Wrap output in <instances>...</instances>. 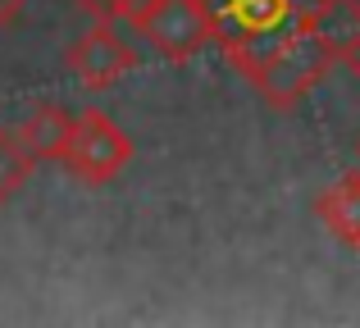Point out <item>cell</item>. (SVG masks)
Wrapping results in <instances>:
<instances>
[{"label": "cell", "mask_w": 360, "mask_h": 328, "mask_svg": "<svg viewBox=\"0 0 360 328\" xmlns=\"http://www.w3.org/2000/svg\"><path fill=\"white\" fill-rule=\"evenodd\" d=\"M333 64H342V41L328 37L324 23H306V27H292V32L246 73V82H251V91L269 110H292L333 73Z\"/></svg>", "instance_id": "cell-1"}, {"label": "cell", "mask_w": 360, "mask_h": 328, "mask_svg": "<svg viewBox=\"0 0 360 328\" xmlns=\"http://www.w3.org/2000/svg\"><path fill=\"white\" fill-rule=\"evenodd\" d=\"M128 23L150 51L165 55V60H174V64L196 60L205 46L219 41L205 0H146Z\"/></svg>", "instance_id": "cell-2"}, {"label": "cell", "mask_w": 360, "mask_h": 328, "mask_svg": "<svg viewBox=\"0 0 360 328\" xmlns=\"http://www.w3.org/2000/svg\"><path fill=\"white\" fill-rule=\"evenodd\" d=\"M214 18V32L224 41H246V37H274L306 23H328V0H205Z\"/></svg>", "instance_id": "cell-3"}, {"label": "cell", "mask_w": 360, "mask_h": 328, "mask_svg": "<svg viewBox=\"0 0 360 328\" xmlns=\"http://www.w3.org/2000/svg\"><path fill=\"white\" fill-rule=\"evenodd\" d=\"M132 160V137L123 133L105 110H82L78 128H73L69 155H64V169H69L78 183L101 187L110 178H119Z\"/></svg>", "instance_id": "cell-4"}, {"label": "cell", "mask_w": 360, "mask_h": 328, "mask_svg": "<svg viewBox=\"0 0 360 328\" xmlns=\"http://www.w3.org/2000/svg\"><path fill=\"white\" fill-rule=\"evenodd\" d=\"M69 69L87 91H105V87H115L119 78H128V73L137 69V51H132L128 37L119 32V23L96 18V27H87V32L73 41Z\"/></svg>", "instance_id": "cell-5"}, {"label": "cell", "mask_w": 360, "mask_h": 328, "mask_svg": "<svg viewBox=\"0 0 360 328\" xmlns=\"http://www.w3.org/2000/svg\"><path fill=\"white\" fill-rule=\"evenodd\" d=\"M315 219L324 223L328 237H338L342 247L360 251V169L342 173L333 187L315 196Z\"/></svg>", "instance_id": "cell-6"}, {"label": "cell", "mask_w": 360, "mask_h": 328, "mask_svg": "<svg viewBox=\"0 0 360 328\" xmlns=\"http://www.w3.org/2000/svg\"><path fill=\"white\" fill-rule=\"evenodd\" d=\"M73 128H78V119H73L69 110L41 100V105H32L27 119L18 124V137H23V146L32 151V160L46 164V160H64V155H69Z\"/></svg>", "instance_id": "cell-7"}, {"label": "cell", "mask_w": 360, "mask_h": 328, "mask_svg": "<svg viewBox=\"0 0 360 328\" xmlns=\"http://www.w3.org/2000/svg\"><path fill=\"white\" fill-rule=\"evenodd\" d=\"M32 151L23 146V137H18V128H0V205L14 201L18 192L27 187V178H32Z\"/></svg>", "instance_id": "cell-8"}, {"label": "cell", "mask_w": 360, "mask_h": 328, "mask_svg": "<svg viewBox=\"0 0 360 328\" xmlns=\"http://www.w3.org/2000/svg\"><path fill=\"white\" fill-rule=\"evenodd\" d=\"M73 5H82L91 18H110V23H128L132 14H137L146 0H73Z\"/></svg>", "instance_id": "cell-9"}, {"label": "cell", "mask_w": 360, "mask_h": 328, "mask_svg": "<svg viewBox=\"0 0 360 328\" xmlns=\"http://www.w3.org/2000/svg\"><path fill=\"white\" fill-rule=\"evenodd\" d=\"M342 64L360 78V23H356V32H352V37H342Z\"/></svg>", "instance_id": "cell-10"}, {"label": "cell", "mask_w": 360, "mask_h": 328, "mask_svg": "<svg viewBox=\"0 0 360 328\" xmlns=\"http://www.w3.org/2000/svg\"><path fill=\"white\" fill-rule=\"evenodd\" d=\"M18 14H23V0H0V27H5V23H14Z\"/></svg>", "instance_id": "cell-11"}, {"label": "cell", "mask_w": 360, "mask_h": 328, "mask_svg": "<svg viewBox=\"0 0 360 328\" xmlns=\"http://www.w3.org/2000/svg\"><path fill=\"white\" fill-rule=\"evenodd\" d=\"M328 9H347V14L360 23V0H328Z\"/></svg>", "instance_id": "cell-12"}, {"label": "cell", "mask_w": 360, "mask_h": 328, "mask_svg": "<svg viewBox=\"0 0 360 328\" xmlns=\"http://www.w3.org/2000/svg\"><path fill=\"white\" fill-rule=\"evenodd\" d=\"M356 160H360V142H356Z\"/></svg>", "instance_id": "cell-13"}]
</instances>
